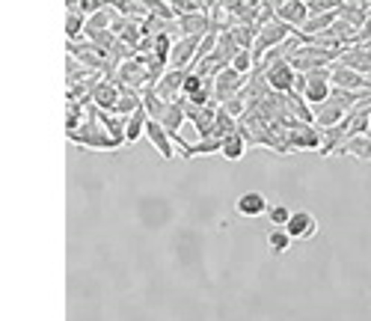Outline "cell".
<instances>
[{"label": "cell", "mask_w": 371, "mask_h": 321, "mask_svg": "<svg viewBox=\"0 0 371 321\" xmlns=\"http://www.w3.org/2000/svg\"><path fill=\"white\" fill-rule=\"evenodd\" d=\"M244 152H247V140H244V134H240V131L229 134L223 140V146H220V155H223L226 160H240V158H244Z\"/></svg>", "instance_id": "obj_18"}, {"label": "cell", "mask_w": 371, "mask_h": 321, "mask_svg": "<svg viewBox=\"0 0 371 321\" xmlns=\"http://www.w3.org/2000/svg\"><path fill=\"white\" fill-rule=\"evenodd\" d=\"M292 214H294V212H288L285 205H274V208H270V212H267L270 223H274L276 229H285V226H288V220H292Z\"/></svg>", "instance_id": "obj_25"}, {"label": "cell", "mask_w": 371, "mask_h": 321, "mask_svg": "<svg viewBox=\"0 0 371 321\" xmlns=\"http://www.w3.org/2000/svg\"><path fill=\"white\" fill-rule=\"evenodd\" d=\"M146 125H149V113H146V107H140L137 113L128 116V125H125V143L131 146V143H137L140 137H146Z\"/></svg>", "instance_id": "obj_16"}, {"label": "cell", "mask_w": 371, "mask_h": 321, "mask_svg": "<svg viewBox=\"0 0 371 321\" xmlns=\"http://www.w3.org/2000/svg\"><path fill=\"white\" fill-rule=\"evenodd\" d=\"M178 30H182V39H187V36L202 39V36L211 33V18H208V12L182 15V18H178Z\"/></svg>", "instance_id": "obj_13"}, {"label": "cell", "mask_w": 371, "mask_h": 321, "mask_svg": "<svg viewBox=\"0 0 371 321\" xmlns=\"http://www.w3.org/2000/svg\"><path fill=\"white\" fill-rule=\"evenodd\" d=\"M285 146L288 152H321L324 149V134L315 131V125H300L294 131L285 134Z\"/></svg>", "instance_id": "obj_4"}, {"label": "cell", "mask_w": 371, "mask_h": 321, "mask_svg": "<svg viewBox=\"0 0 371 321\" xmlns=\"http://www.w3.org/2000/svg\"><path fill=\"white\" fill-rule=\"evenodd\" d=\"M342 6V0H309V15H327V12H336Z\"/></svg>", "instance_id": "obj_23"}, {"label": "cell", "mask_w": 371, "mask_h": 321, "mask_svg": "<svg viewBox=\"0 0 371 321\" xmlns=\"http://www.w3.org/2000/svg\"><path fill=\"white\" fill-rule=\"evenodd\" d=\"M285 232L292 235V241H306L318 232V220L309 212H294L292 220H288V226H285Z\"/></svg>", "instance_id": "obj_11"}, {"label": "cell", "mask_w": 371, "mask_h": 321, "mask_svg": "<svg viewBox=\"0 0 371 321\" xmlns=\"http://www.w3.org/2000/svg\"><path fill=\"white\" fill-rule=\"evenodd\" d=\"M339 66L345 68H354V72L371 77V45H354L339 57Z\"/></svg>", "instance_id": "obj_9"}, {"label": "cell", "mask_w": 371, "mask_h": 321, "mask_svg": "<svg viewBox=\"0 0 371 321\" xmlns=\"http://www.w3.org/2000/svg\"><path fill=\"white\" fill-rule=\"evenodd\" d=\"M119 98H122V89H119L116 80L102 77V80H98V84H95V89H93V98H89V102H93L98 110H102V113H113L116 104H119Z\"/></svg>", "instance_id": "obj_8"}, {"label": "cell", "mask_w": 371, "mask_h": 321, "mask_svg": "<svg viewBox=\"0 0 371 321\" xmlns=\"http://www.w3.org/2000/svg\"><path fill=\"white\" fill-rule=\"evenodd\" d=\"M359 45H371V12H368V18H365L363 30H359Z\"/></svg>", "instance_id": "obj_27"}, {"label": "cell", "mask_w": 371, "mask_h": 321, "mask_svg": "<svg viewBox=\"0 0 371 321\" xmlns=\"http://www.w3.org/2000/svg\"><path fill=\"white\" fill-rule=\"evenodd\" d=\"M262 72H265V80H267L270 93H276V95H292V93H294L297 72L285 63V59H283V63H274V66L262 68Z\"/></svg>", "instance_id": "obj_2"}, {"label": "cell", "mask_w": 371, "mask_h": 321, "mask_svg": "<svg viewBox=\"0 0 371 321\" xmlns=\"http://www.w3.org/2000/svg\"><path fill=\"white\" fill-rule=\"evenodd\" d=\"M143 107H146L149 119H155V122H164V116H167V110H169V104H167V102H160V98H158L155 86L143 89Z\"/></svg>", "instance_id": "obj_17"}, {"label": "cell", "mask_w": 371, "mask_h": 321, "mask_svg": "<svg viewBox=\"0 0 371 321\" xmlns=\"http://www.w3.org/2000/svg\"><path fill=\"white\" fill-rule=\"evenodd\" d=\"M184 80H187V72H182V68H167V75L155 84L158 98L167 104H178L184 98Z\"/></svg>", "instance_id": "obj_3"}, {"label": "cell", "mask_w": 371, "mask_h": 321, "mask_svg": "<svg viewBox=\"0 0 371 321\" xmlns=\"http://www.w3.org/2000/svg\"><path fill=\"white\" fill-rule=\"evenodd\" d=\"M184 119H187L184 102H178V104H169V110H167V116H164V122H160V125L167 128L169 137H178V131H182V125H184Z\"/></svg>", "instance_id": "obj_19"}, {"label": "cell", "mask_w": 371, "mask_h": 321, "mask_svg": "<svg viewBox=\"0 0 371 321\" xmlns=\"http://www.w3.org/2000/svg\"><path fill=\"white\" fill-rule=\"evenodd\" d=\"M238 214L240 217H262L270 212V203H267V196L265 194H258V190H244V194L238 196Z\"/></svg>", "instance_id": "obj_10"}, {"label": "cell", "mask_w": 371, "mask_h": 321, "mask_svg": "<svg viewBox=\"0 0 371 321\" xmlns=\"http://www.w3.org/2000/svg\"><path fill=\"white\" fill-rule=\"evenodd\" d=\"M276 18L285 21L294 33H300L312 15H309V3H303V0H283V3H276Z\"/></svg>", "instance_id": "obj_7"}, {"label": "cell", "mask_w": 371, "mask_h": 321, "mask_svg": "<svg viewBox=\"0 0 371 321\" xmlns=\"http://www.w3.org/2000/svg\"><path fill=\"white\" fill-rule=\"evenodd\" d=\"M72 143L77 146H84V149H119L122 143H119L116 137H110V131L102 125V119H98V107H89V113H86V125H80L77 131H68L66 134Z\"/></svg>", "instance_id": "obj_1"}, {"label": "cell", "mask_w": 371, "mask_h": 321, "mask_svg": "<svg viewBox=\"0 0 371 321\" xmlns=\"http://www.w3.org/2000/svg\"><path fill=\"white\" fill-rule=\"evenodd\" d=\"M330 84L336 89H348V93H371V77L354 72V68H345V66H333V77Z\"/></svg>", "instance_id": "obj_6"}, {"label": "cell", "mask_w": 371, "mask_h": 321, "mask_svg": "<svg viewBox=\"0 0 371 321\" xmlns=\"http://www.w3.org/2000/svg\"><path fill=\"white\" fill-rule=\"evenodd\" d=\"M146 137H149V143H152L158 152H160V158H167V160H173L178 152L173 149V137L167 134V128L160 125V122H155V119H149V125H146Z\"/></svg>", "instance_id": "obj_12"}, {"label": "cell", "mask_w": 371, "mask_h": 321, "mask_svg": "<svg viewBox=\"0 0 371 321\" xmlns=\"http://www.w3.org/2000/svg\"><path fill=\"white\" fill-rule=\"evenodd\" d=\"M66 36H68V42H77L80 36L86 33V21H84V12H80V6L77 3H66Z\"/></svg>", "instance_id": "obj_15"}, {"label": "cell", "mask_w": 371, "mask_h": 321, "mask_svg": "<svg viewBox=\"0 0 371 321\" xmlns=\"http://www.w3.org/2000/svg\"><path fill=\"white\" fill-rule=\"evenodd\" d=\"M267 250L270 253H285V250H292V235L285 232V229H270L267 232Z\"/></svg>", "instance_id": "obj_22"}, {"label": "cell", "mask_w": 371, "mask_h": 321, "mask_svg": "<svg viewBox=\"0 0 371 321\" xmlns=\"http://www.w3.org/2000/svg\"><path fill=\"white\" fill-rule=\"evenodd\" d=\"M249 84V77L247 75H240L235 72V68H226V72H220L217 75V89H214V102L220 104H226V102H232V98L240 93Z\"/></svg>", "instance_id": "obj_5"}, {"label": "cell", "mask_w": 371, "mask_h": 321, "mask_svg": "<svg viewBox=\"0 0 371 321\" xmlns=\"http://www.w3.org/2000/svg\"><path fill=\"white\" fill-rule=\"evenodd\" d=\"M77 6H80V12H84V15L93 18L95 12H102V9H104L107 3H102V0H84V3H77Z\"/></svg>", "instance_id": "obj_26"}, {"label": "cell", "mask_w": 371, "mask_h": 321, "mask_svg": "<svg viewBox=\"0 0 371 321\" xmlns=\"http://www.w3.org/2000/svg\"><path fill=\"white\" fill-rule=\"evenodd\" d=\"M368 12H371V3H348V0H342V6H339V18L356 30H363Z\"/></svg>", "instance_id": "obj_14"}, {"label": "cell", "mask_w": 371, "mask_h": 321, "mask_svg": "<svg viewBox=\"0 0 371 321\" xmlns=\"http://www.w3.org/2000/svg\"><path fill=\"white\" fill-rule=\"evenodd\" d=\"M342 152H350V155H356V158H363V160H371V134L348 140V143L339 149V155H342Z\"/></svg>", "instance_id": "obj_21"}, {"label": "cell", "mask_w": 371, "mask_h": 321, "mask_svg": "<svg viewBox=\"0 0 371 321\" xmlns=\"http://www.w3.org/2000/svg\"><path fill=\"white\" fill-rule=\"evenodd\" d=\"M84 119V104H77V102H72L66 107V134L68 131H77V122Z\"/></svg>", "instance_id": "obj_24"}, {"label": "cell", "mask_w": 371, "mask_h": 321, "mask_svg": "<svg viewBox=\"0 0 371 321\" xmlns=\"http://www.w3.org/2000/svg\"><path fill=\"white\" fill-rule=\"evenodd\" d=\"M256 36H258V27L256 24H238L232 30V39L238 42L240 51H253V48H256Z\"/></svg>", "instance_id": "obj_20"}]
</instances>
